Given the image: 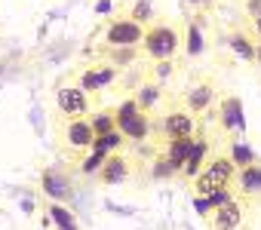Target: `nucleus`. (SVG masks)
Here are the masks:
<instances>
[{
	"mask_svg": "<svg viewBox=\"0 0 261 230\" xmlns=\"http://www.w3.org/2000/svg\"><path fill=\"white\" fill-rule=\"evenodd\" d=\"M40 187H43V193H46L49 199H56V203H68V199L74 196V181H71V175H68L65 169H59V166H53V169H46V172L40 175Z\"/></svg>",
	"mask_w": 261,
	"mask_h": 230,
	"instance_id": "1a4fd4ad",
	"label": "nucleus"
},
{
	"mask_svg": "<svg viewBox=\"0 0 261 230\" xmlns=\"http://www.w3.org/2000/svg\"><path fill=\"white\" fill-rule=\"evenodd\" d=\"M191 4H203V0H191Z\"/></svg>",
	"mask_w": 261,
	"mask_h": 230,
	"instance_id": "c85d7f7f",
	"label": "nucleus"
},
{
	"mask_svg": "<svg viewBox=\"0 0 261 230\" xmlns=\"http://www.w3.org/2000/svg\"><path fill=\"white\" fill-rule=\"evenodd\" d=\"M133 98L139 101V107L148 113V117H157V107L163 104V86H160L157 80H151V77L142 74V86L136 89Z\"/></svg>",
	"mask_w": 261,
	"mask_h": 230,
	"instance_id": "ddd939ff",
	"label": "nucleus"
},
{
	"mask_svg": "<svg viewBox=\"0 0 261 230\" xmlns=\"http://www.w3.org/2000/svg\"><path fill=\"white\" fill-rule=\"evenodd\" d=\"M49 212L56 215V224H59V227H65V230H71V212H68L65 206H59V203H56V206H53Z\"/></svg>",
	"mask_w": 261,
	"mask_h": 230,
	"instance_id": "393cba45",
	"label": "nucleus"
},
{
	"mask_svg": "<svg viewBox=\"0 0 261 230\" xmlns=\"http://www.w3.org/2000/svg\"><path fill=\"white\" fill-rule=\"evenodd\" d=\"M129 19H133V22H139L142 28H151V19H154V10H151V4H148V0H139V4L133 7V13H129Z\"/></svg>",
	"mask_w": 261,
	"mask_h": 230,
	"instance_id": "412c9836",
	"label": "nucleus"
},
{
	"mask_svg": "<svg viewBox=\"0 0 261 230\" xmlns=\"http://www.w3.org/2000/svg\"><path fill=\"white\" fill-rule=\"evenodd\" d=\"M237 163L230 160V154H215L209 163H206V169L191 181V193L194 196H212V193H218V190H227V187H233V178H237Z\"/></svg>",
	"mask_w": 261,
	"mask_h": 230,
	"instance_id": "f03ea898",
	"label": "nucleus"
},
{
	"mask_svg": "<svg viewBox=\"0 0 261 230\" xmlns=\"http://www.w3.org/2000/svg\"><path fill=\"white\" fill-rule=\"evenodd\" d=\"M209 160H212V157H209V138L200 132V135L194 138V151H191V157H188V163H185V169H181V178L194 181V178L206 169Z\"/></svg>",
	"mask_w": 261,
	"mask_h": 230,
	"instance_id": "2eb2a0df",
	"label": "nucleus"
},
{
	"mask_svg": "<svg viewBox=\"0 0 261 230\" xmlns=\"http://www.w3.org/2000/svg\"><path fill=\"white\" fill-rule=\"evenodd\" d=\"M230 160L237 163V169H243V166L255 163V157H252V154H249V148H243V145H233V148H230Z\"/></svg>",
	"mask_w": 261,
	"mask_h": 230,
	"instance_id": "b1692460",
	"label": "nucleus"
},
{
	"mask_svg": "<svg viewBox=\"0 0 261 230\" xmlns=\"http://www.w3.org/2000/svg\"><path fill=\"white\" fill-rule=\"evenodd\" d=\"M145 31L139 22H133L129 16H120L108 25V34H105V43L111 49H139L145 43Z\"/></svg>",
	"mask_w": 261,
	"mask_h": 230,
	"instance_id": "423d86ee",
	"label": "nucleus"
},
{
	"mask_svg": "<svg viewBox=\"0 0 261 230\" xmlns=\"http://www.w3.org/2000/svg\"><path fill=\"white\" fill-rule=\"evenodd\" d=\"M233 190H237V196H243L246 203H258V199H261V163H258V160L249 163V166H243V169L237 172Z\"/></svg>",
	"mask_w": 261,
	"mask_h": 230,
	"instance_id": "9b49d317",
	"label": "nucleus"
},
{
	"mask_svg": "<svg viewBox=\"0 0 261 230\" xmlns=\"http://www.w3.org/2000/svg\"><path fill=\"white\" fill-rule=\"evenodd\" d=\"M215 117H218V126L224 132H233L243 126V101L237 95H224L218 101V110H215Z\"/></svg>",
	"mask_w": 261,
	"mask_h": 230,
	"instance_id": "4468645a",
	"label": "nucleus"
},
{
	"mask_svg": "<svg viewBox=\"0 0 261 230\" xmlns=\"http://www.w3.org/2000/svg\"><path fill=\"white\" fill-rule=\"evenodd\" d=\"M181 46V31L175 25L157 22L145 31V43H142V55L151 62H172V55Z\"/></svg>",
	"mask_w": 261,
	"mask_h": 230,
	"instance_id": "7ed1b4c3",
	"label": "nucleus"
},
{
	"mask_svg": "<svg viewBox=\"0 0 261 230\" xmlns=\"http://www.w3.org/2000/svg\"><path fill=\"white\" fill-rule=\"evenodd\" d=\"M117 77H120V68H114L111 62H98V65H89V68L80 74V86H83L86 92H98V89L111 86Z\"/></svg>",
	"mask_w": 261,
	"mask_h": 230,
	"instance_id": "f8f14e48",
	"label": "nucleus"
},
{
	"mask_svg": "<svg viewBox=\"0 0 261 230\" xmlns=\"http://www.w3.org/2000/svg\"><path fill=\"white\" fill-rule=\"evenodd\" d=\"M230 49L240 52L246 62H255V52H258V40H249L246 34H233L230 37Z\"/></svg>",
	"mask_w": 261,
	"mask_h": 230,
	"instance_id": "f3484780",
	"label": "nucleus"
},
{
	"mask_svg": "<svg viewBox=\"0 0 261 230\" xmlns=\"http://www.w3.org/2000/svg\"><path fill=\"white\" fill-rule=\"evenodd\" d=\"M117 129L123 132V138H133V141H151V132H154V117L139 107L136 98H126L120 107H117Z\"/></svg>",
	"mask_w": 261,
	"mask_h": 230,
	"instance_id": "39448f33",
	"label": "nucleus"
},
{
	"mask_svg": "<svg viewBox=\"0 0 261 230\" xmlns=\"http://www.w3.org/2000/svg\"><path fill=\"white\" fill-rule=\"evenodd\" d=\"M89 107H92V101L83 86H62L56 92V110L65 113V117H86Z\"/></svg>",
	"mask_w": 261,
	"mask_h": 230,
	"instance_id": "6e6552de",
	"label": "nucleus"
},
{
	"mask_svg": "<svg viewBox=\"0 0 261 230\" xmlns=\"http://www.w3.org/2000/svg\"><path fill=\"white\" fill-rule=\"evenodd\" d=\"M133 172H136V163L129 160L123 151H117V154H111V157L105 160V166L98 169V181H101V184H126L129 178H133Z\"/></svg>",
	"mask_w": 261,
	"mask_h": 230,
	"instance_id": "9d476101",
	"label": "nucleus"
},
{
	"mask_svg": "<svg viewBox=\"0 0 261 230\" xmlns=\"http://www.w3.org/2000/svg\"><path fill=\"white\" fill-rule=\"evenodd\" d=\"M185 43H188V55H200V52H203V43H200V31H197V25H188V28H185Z\"/></svg>",
	"mask_w": 261,
	"mask_h": 230,
	"instance_id": "5701e85b",
	"label": "nucleus"
},
{
	"mask_svg": "<svg viewBox=\"0 0 261 230\" xmlns=\"http://www.w3.org/2000/svg\"><path fill=\"white\" fill-rule=\"evenodd\" d=\"M252 31H255V40L261 43V19H255V22H252Z\"/></svg>",
	"mask_w": 261,
	"mask_h": 230,
	"instance_id": "bb28decb",
	"label": "nucleus"
},
{
	"mask_svg": "<svg viewBox=\"0 0 261 230\" xmlns=\"http://www.w3.org/2000/svg\"><path fill=\"white\" fill-rule=\"evenodd\" d=\"M92 129H95V135L101 138V135H111V132H117V107L114 110H98V113H92Z\"/></svg>",
	"mask_w": 261,
	"mask_h": 230,
	"instance_id": "dca6fc26",
	"label": "nucleus"
},
{
	"mask_svg": "<svg viewBox=\"0 0 261 230\" xmlns=\"http://www.w3.org/2000/svg\"><path fill=\"white\" fill-rule=\"evenodd\" d=\"M194 117H203V113H209L212 110V104L218 101V86H215V80H209V77H203V80H194L185 92H181V98H178Z\"/></svg>",
	"mask_w": 261,
	"mask_h": 230,
	"instance_id": "0eeeda50",
	"label": "nucleus"
},
{
	"mask_svg": "<svg viewBox=\"0 0 261 230\" xmlns=\"http://www.w3.org/2000/svg\"><path fill=\"white\" fill-rule=\"evenodd\" d=\"M246 16L255 22V19H261V0H246Z\"/></svg>",
	"mask_w": 261,
	"mask_h": 230,
	"instance_id": "a878e982",
	"label": "nucleus"
},
{
	"mask_svg": "<svg viewBox=\"0 0 261 230\" xmlns=\"http://www.w3.org/2000/svg\"><path fill=\"white\" fill-rule=\"evenodd\" d=\"M53 135H56V148L62 157H68V163H83L92 151H95V129L89 117H59L53 120Z\"/></svg>",
	"mask_w": 261,
	"mask_h": 230,
	"instance_id": "f257e3e1",
	"label": "nucleus"
},
{
	"mask_svg": "<svg viewBox=\"0 0 261 230\" xmlns=\"http://www.w3.org/2000/svg\"><path fill=\"white\" fill-rule=\"evenodd\" d=\"M252 203H246L243 196H233L230 203L212 209L203 221L209 230H252V215H249Z\"/></svg>",
	"mask_w": 261,
	"mask_h": 230,
	"instance_id": "20e7f679",
	"label": "nucleus"
},
{
	"mask_svg": "<svg viewBox=\"0 0 261 230\" xmlns=\"http://www.w3.org/2000/svg\"><path fill=\"white\" fill-rule=\"evenodd\" d=\"M151 175H154V178H175V175H181V166H178V163H172L166 154H157Z\"/></svg>",
	"mask_w": 261,
	"mask_h": 230,
	"instance_id": "a211bd4d",
	"label": "nucleus"
},
{
	"mask_svg": "<svg viewBox=\"0 0 261 230\" xmlns=\"http://www.w3.org/2000/svg\"><path fill=\"white\" fill-rule=\"evenodd\" d=\"M255 62L261 65V43H258V52H255Z\"/></svg>",
	"mask_w": 261,
	"mask_h": 230,
	"instance_id": "cd10ccee",
	"label": "nucleus"
},
{
	"mask_svg": "<svg viewBox=\"0 0 261 230\" xmlns=\"http://www.w3.org/2000/svg\"><path fill=\"white\" fill-rule=\"evenodd\" d=\"M95 151H101V154H117V151H123V132L117 129V132H111V135H101V138H95Z\"/></svg>",
	"mask_w": 261,
	"mask_h": 230,
	"instance_id": "6ab92c4d",
	"label": "nucleus"
},
{
	"mask_svg": "<svg viewBox=\"0 0 261 230\" xmlns=\"http://www.w3.org/2000/svg\"><path fill=\"white\" fill-rule=\"evenodd\" d=\"M105 55H108V62L114 65V68H126V65H133L136 62V55H139V49H105Z\"/></svg>",
	"mask_w": 261,
	"mask_h": 230,
	"instance_id": "aec40b11",
	"label": "nucleus"
},
{
	"mask_svg": "<svg viewBox=\"0 0 261 230\" xmlns=\"http://www.w3.org/2000/svg\"><path fill=\"white\" fill-rule=\"evenodd\" d=\"M105 160H108V154H101V151H92V154H89V157L80 163V172H83V175H92V172L98 175V169L105 166Z\"/></svg>",
	"mask_w": 261,
	"mask_h": 230,
	"instance_id": "4be33fe9",
	"label": "nucleus"
}]
</instances>
